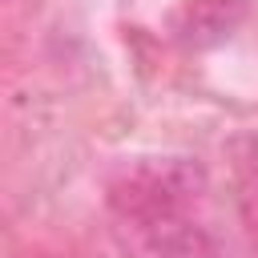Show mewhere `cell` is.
I'll return each instance as SVG.
<instances>
[{
  "instance_id": "cell-4",
  "label": "cell",
  "mask_w": 258,
  "mask_h": 258,
  "mask_svg": "<svg viewBox=\"0 0 258 258\" xmlns=\"http://www.w3.org/2000/svg\"><path fill=\"white\" fill-rule=\"evenodd\" d=\"M230 153H234L238 210H242V222H246L250 238L258 242V133H250V137H238Z\"/></svg>"
},
{
  "instance_id": "cell-3",
  "label": "cell",
  "mask_w": 258,
  "mask_h": 258,
  "mask_svg": "<svg viewBox=\"0 0 258 258\" xmlns=\"http://www.w3.org/2000/svg\"><path fill=\"white\" fill-rule=\"evenodd\" d=\"M246 0H181L169 24L185 48H214L234 36V28L246 20Z\"/></svg>"
},
{
  "instance_id": "cell-2",
  "label": "cell",
  "mask_w": 258,
  "mask_h": 258,
  "mask_svg": "<svg viewBox=\"0 0 258 258\" xmlns=\"http://www.w3.org/2000/svg\"><path fill=\"white\" fill-rule=\"evenodd\" d=\"M137 258H218V246L194 214H157L121 226Z\"/></svg>"
},
{
  "instance_id": "cell-1",
  "label": "cell",
  "mask_w": 258,
  "mask_h": 258,
  "mask_svg": "<svg viewBox=\"0 0 258 258\" xmlns=\"http://www.w3.org/2000/svg\"><path fill=\"white\" fill-rule=\"evenodd\" d=\"M206 194V169L189 157H141L125 165L109 185V206L121 226L157 218V214H189Z\"/></svg>"
}]
</instances>
